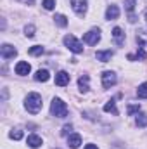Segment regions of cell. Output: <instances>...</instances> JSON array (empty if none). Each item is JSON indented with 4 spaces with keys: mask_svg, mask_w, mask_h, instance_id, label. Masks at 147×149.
<instances>
[{
    "mask_svg": "<svg viewBox=\"0 0 147 149\" xmlns=\"http://www.w3.org/2000/svg\"><path fill=\"white\" fill-rule=\"evenodd\" d=\"M71 128H73L71 125H64V127H62V135H68V134L71 132Z\"/></svg>",
    "mask_w": 147,
    "mask_h": 149,
    "instance_id": "27",
    "label": "cell"
},
{
    "mask_svg": "<svg viewBox=\"0 0 147 149\" xmlns=\"http://www.w3.org/2000/svg\"><path fill=\"white\" fill-rule=\"evenodd\" d=\"M140 111V106L139 104H132V106H128V114H135V113Z\"/></svg>",
    "mask_w": 147,
    "mask_h": 149,
    "instance_id": "25",
    "label": "cell"
},
{
    "mask_svg": "<svg viewBox=\"0 0 147 149\" xmlns=\"http://www.w3.org/2000/svg\"><path fill=\"white\" fill-rule=\"evenodd\" d=\"M30 54H31V56H40V54H43V47H42V45H33V47L30 49Z\"/></svg>",
    "mask_w": 147,
    "mask_h": 149,
    "instance_id": "21",
    "label": "cell"
},
{
    "mask_svg": "<svg viewBox=\"0 0 147 149\" xmlns=\"http://www.w3.org/2000/svg\"><path fill=\"white\" fill-rule=\"evenodd\" d=\"M118 16H119L118 5H109L106 9V19H118Z\"/></svg>",
    "mask_w": 147,
    "mask_h": 149,
    "instance_id": "13",
    "label": "cell"
},
{
    "mask_svg": "<svg viewBox=\"0 0 147 149\" xmlns=\"http://www.w3.org/2000/svg\"><path fill=\"white\" fill-rule=\"evenodd\" d=\"M71 7H73L74 12L81 17L87 12V0H71Z\"/></svg>",
    "mask_w": 147,
    "mask_h": 149,
    "instance_id": "5",
    "label": "cell"
},
{
    "mask_svg": "<svg viewBox=\"0 0 147 149\" xmlns=\"http://www.w3.org/2000/svg\"><path fill=\"white\" fill-rule=\"evenodd\" d=\"M146 19H147V12H146Z\"/></svg>",
    "mask_w": 147,
    "mask_h": 149,
    "instance_id": "29",
    "label": "cell"
},
{
    "mask_svg": "<svg viewBox=\"0 0 147 149\" xmlns=\"http://www.w3.org/2000/svg\"><path fill=\"white\" fill-rule=\"evenodd\" d=\"M104 111H106V113H112V114H118V109H116L114 101H109V102L104 106Z\"/></svg>",
    "mask_w": 147,
    "mask_h": 149,
    "instance_id": "20",
    "label": "cell"
},
{
    "mask_svg": "<svg viewBox=\"0 0 147 149\" xmlns=\"http://www.w3.org/2000/svg\"><path fill=\"white\" fill-rule=\"evenodd\" d=\"M0 54H2V57H3V59H12V57L17 54V50H16L12 45H9V43H3V45L0 47Z\"/></svg>",
    "mask_w": 147,
    "mask_h": 149,
    "instance_id": "7",
    "label": "cell"
},
{
    "mask_svg": "<svg viewBox=\"0 0 147 149\" xmlns=\"http://www.w3.org/2000/svg\"><path fill=\"white\" fill-rule=\"evenodd\" d=\"M137 97H139V99H147V81L142 83V85L137 88Z\"/></svg>",
    "mask_w": 147,
    "mask_h": 149,
    "instance_id": "18",
    "label": "cell"
},
{
    "mask_svg": "<svg viewBox=\"0 0 147 149\" xmlns=\"http://www.w3.org/2000/svg\"><path fill=\"white\" fill-rule=\"evenodd\" d=\"M49 78H50V73L47 70H38L37 74H35V80L37 81H47Z\"/></svg>",
    "mask_w": 147,
    "mask_h": 149,
    "instance_id": "15",
    "label": "cell"
},
{
    "mask_svg": "<svg viewBox=\"0 0 147 149\" xmlns=\"http://www.w3.org/2000/svg\"><path fill=\"white\" fill-rule=\"evenodd\" d=\"M116 74L112 73V71H104L102 73V85H104V88H111L114 83H116Z\"/></svg>",
    "mask_w": 147,
    "mask_h": 149,
    "instance_id": "6",
    "label": "cell"
},
{
    "mask_svg": "<svg viewBox=\"0 0 147 149\" xmlns=\"http://www.w3.org/2000/svg\"><path fill=\"white\" fill-rule=\"evenodd\" d=\"M137 127H147V114L146 113H137Z\"/></svg>",
    "mask_w": 147,
    "mask_h": 149,
    "instance_id": "17",
    "label": "cell"
},
{
    "mask_svg": "<svg viewBox=\"0 0 147 149\" xmlns=\"http://www.w3.org/2000/svg\"><path fill=\"white\" fill-rule=\"evenodd\" d=\"M112 38L116 40L118 45H123V42H125V33H123V30H121L119 26H116V28L112 30Z\"/></svg>",
    "mask_w": 147,
    "mask_h": 149,
    "instance_id": "12",
    "label": "cell"
},
{
    "mask_svg": "<svg viewBox=\"0 0 147 149\" xmlns=\"http://www.w3.org/2000/svg\"><path fill=\"white\" fill-rule=\"evenodd\" d=\"M68 144H69V148H80V144H81V135L80 134H71L69 137H68Z\"/></svg>",
    "mask_w": 147,
    "mask_h": 149,
    "instance_id": "10",
    "label": "cell"
},
{
    "mask_svg": "<svg viewBox=\"0 0 147 149\" xmlns=\"http://www.w3.org/2000/svg\"><path fill=\"white\" fill-rule=\"evenodd\" d=\"M43 7H45L47 10H52V9L55 7V0H43Z\"/></svg>",
    "mask_w": 147,
    "mask_h": 149,
    "instance_id": "24",
    "label": "cell"
},
{
    "mask_svg": "<svg viewBox=\"0 0 147 149\" xmlns=\"http://www.w3.org/2000/svg\"><path fill=\"white\" fill-rule=\"evenodd\" d=\"M50 113L57 118H64L68 114V106L62 99H54L52 101V106H50Z\"/></svg>",
    "mask_w": 147,
    "mask_h": 149,
    "instance_id": "2",
    "label": "cell"
},
{
    "mask_svg": "<svg viewBox=\"0 0 147 149\" xmlns=\"http://www.w3.org/2000/svg\"><path fill=\"white\" fill-rule=\"evenodd\" d=\"M30 71H31V66H30L26 61H19V63L16 64V74L24 76V74H30Z\"/></svg>",
    "mask_w": 147,
    "mask_h": 149,
    "instance_id": "8",
    "label": "cell"
},
{
    "mask_svg": "<svg viewBox=\"0 0 147 149\" xmlns=\"http://www.w3.org/2000/svg\"><path fill=\"white\" fill-rule=\"evenodd\" d=\"M85 149H97V146H94V144H87Z\"/></svg>",
    "mask_w": 147,
    "mask_h": 149,
    "instance_id": "28",
    "label": "cell"
},
{
    "mask_svg": "<svg viewBox=\"0 0 147 149\" xmlns=\"http://www.w3.org/2000/svg\"><path fill=\"white\" fill-rule=\"evenodd\" d=\"M68 83H69V74L66 73V71H59V73L55 74V85L66 87Z\"/></svg>",
    "mask_w": 147,
    "mask_h": 149,
    "instance_id": "9",
    "label": "cell"
},
{
    "mask_svg": "<svg viewBox=\"0 0 147 149\" xmlns=\"http://www.w3.org/2000/svg\"><path fill=\"white\" fill-rule=\"evenodd\" d=\"M26 144H28L31 149H37V148L42 146V139H40L38 135H30V137L26 139Z\"/></svg>",
    "mask_w": 147,
    "mask_h": 149,
    "instance_id": "14",
    "label": "cell"
},
{
    "mask_svg": "<svg viewBox=\"0 0 147 149\" xmlns=\"http://www.w3.org/2000/svg\"><path fill=\"white\" fill-rule=\"evenodd\" d=\"M54 21H55L59 26H62V28H64V26H68V17H66V16H62V14H55V16H54Z\"/></svg>",
    "mask_w": 147,
    "mask_h": 149,
    "instance_id": "19",
    "label": "cell"
},
{
    "mask_svg": "<svg viewBox=\"0 0 147 149\" xmlns=\"http://www.w3.org/2000/svg\"><path fill=\"white\" fill-rule=\"evenodd\" d=\"M9 135H10V139H14V141H19V139L23 137V132H21V130H12Z\"/></svg>",
    "mask_w": 147,
    "mask_h": 149,
    "instance_id": "22",
    "label": "cell"
},
{
    "mask_svg": "<svg viewBox=\"0 0 147 149\" xmlns=\"http://www.w3.org/2000/svg\"><path fill=\"white\" fill-rule=\"evenodd\" d=\"M95 57L101 63H107V61H111V57H112V50H99L95 54Z\"/></svg>",
    "mask_w": 147,
    "mask_h": 149,
    "instance_id": "11",
    "label": "cell"
},
{
    "mask_svg": "<svg viewBox=\"0 0 147 149\" xmlns=\"http://www.w3.org/2000/svg\"><path fill=\"white\" fill-rule=\"evenodd\" d=\"M78 85H80V90H81V92H87V90H88V74H83V76L78 80Z\"/></svg>",
    "mask_w": 147,
    "mask_h": 149,
    "instance_id": "16",
    "label": "cell"
},
{
    "mask_svg": "<svg viewBox=\"0 0 147 149\" xmlns=\"http://www.w3.org/2000/svg\"><path fill=\"white\" fill-rule=\"evenodd\" d=\"M99 40H101V31L97 28H94V30H90V31H87L83 35V42L88 43V45H97Z\"/></svg>",
    "mask_w": 147,
    "mask_h": 149,
    "instance_id": "4",
    "label": "cell"
},
{
    "mask_svg": "<svg viewBox=\"0 0 147 149\" xmlns=\"http://www.w3.org/2000/svg\"><path fill=\"white\" fill-rule=\"evenodd\" d=\"M125 9H126L128 12H132V10L135 9V0H125Z\"/></svg>",
    "mask_w": 147,
    "mask_h": 149,
    "instance_id": "23",
    "label": "cell"
},
{
    "mask_svg": "<svg viewBox=\"0 0 147 149\" xmlns=\"http://www.w3.org/2000/svg\"><path fill=\"white\" fill-rule=\"evenodd\" d=\"M42 95L37 94V92H31V94H28V97H26V102H24V106H26V109L28 113H31V114H37L40 109H42Z\"/></svg>",
    "mask_w": 147,
    "mask_h": 149,
    "instance_id": "1",
    "label": "cell"
},
{
    "mask_svg": "<svg viewBox=\"0 0 147 149\" xmlns=\"http://www.w3.org/2000/svg\"><path fill=\"white\" fill-rule=\"evenodd\" d=\"M64 45H66L71 52H74V54H81V52H83V43L78 42L73 35H66V37H64Z\"/></svg>",
    "mask_w": 147,
    "mask_h": 149,
    "instance_id": "3",
    "label": "cell"
},
{
    "mask_svg": "<svg viewBox=\"0 0 147 149\" xmlns=\"http://www.w3.org/2000/svg\"><path fill=\"white\" fill-rule=\"evenodd\" d=\"M24 31H26V37H35V26H31V24H30V26H26V28H24Z\"/></svg>",
    "mask_w": 147,
    "mask_h": 149,
    "instance_id": "26",
    "label": "cell"
}]
</instances>
